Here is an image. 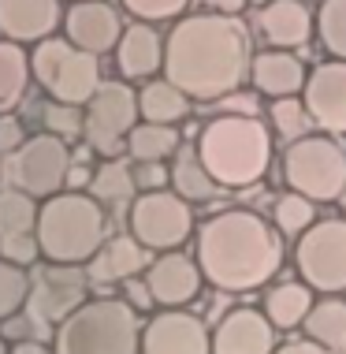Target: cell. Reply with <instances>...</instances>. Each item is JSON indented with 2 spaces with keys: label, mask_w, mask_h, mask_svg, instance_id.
<instances>
[{
  "label": "cell",
  "mask_w": 346,
  "mask_h": 354,
  "mask_svg": "<svg viewBox=\"0 0 346 354\" xmlns=\"http://www.w3.org/2000/svg\"><path fill=\"white\" fill-rule=\"evenodd\" d=\"M253 34L235 15H182L164 37V79L194 101L231 97L253 68Z\"/></svg>",
  "instance_id": "6da1fadb"
},
{
  "label": "cell",
  "mask_w": 346,
  "mask_h": 354,
  "mask_svg": "<svg viewBox=\"0 0 346 354\" xmlns=\"http://www.w3.org/2000/svg\"><path fill=\"white\" fill-rule=\"evenodd\" d=\"M198 265L220 291H257L283 269V235L253 209H224L198 227Z\"/></svg>",
  "instance_id": "7a4b0ae2"
},
{
  "label": "cell",
  "mask_w": 346,
  "mask_h": 354,
  "mask_svg": "<svg viewBox=\"0 0 346 354\" xmlns=\"http://www.w3.org/2000/svg\"><path fill=\"white\" fill-rule=\"evenodd\" d=\"M198 157L220 187H253L272 165V135L257 116H216L201 127Z\"/></svg>",
  "instance_id": "3957f363"
},
{
  "label": "cell",
  "mask_w": 346,
  "mask_h": 354,
  "mask_svg": "<svg viewBox=\"0 0 346 354\" xmlns=\"http://www.w3.org/2000/svg\"><path fill=\"white\" fill-rule=\"evenodd\" d=\"M104 232H108L104 205L93 194H79V190L41 202V213H37V243L49 265H79V269L90 265L108 243Z\"/></svg>",
  "instance_id": "277c9868"
},
{
  "label": "cell",
  "mask_w": 346,
  "mask_h": 354,
  "mask_svg": "<svg viewBox=\"0 0 346 354\" xmlns=\"http://www.w3.org/2000/svg\"><path fill=\"white\" fill-rule=\"evenodd\" d=\"M52 354H142L138 310L127 299H90L56 324Z\"/></svg>",
  "instance_id": "5b68a950"
},
{
  "label": "cell",
  "mask_w": 346,
  "mask_h": 354,
  "mask_svg": "<svg viewBox=\"0 0 346 354\" xmlns=\"http://www.w3.org/2000/svg\"><path fill=\"white\" fill-rule=\"evenodd\" d=\"M283 183L309 202H339L346 190V149L331 135H305L283 153Z\"/></svg>",
  "instance_id": "8992f818"
},
{
  "label": "cell",
  "mask_w": 346,
  "mask_h": 354,
  "mask_svg": "<svg viewBox=\"0 0 346 354\" xmlns=\"http://www.w3.org/2000/svg\"><path fill=\"white\" fill-rule=\"evenodd\" d=\"M34 79L56 104H90L101 90V64L97 56L75 49L67 37H49L30 53Z\"/></svg>",
  "instance_id": "52a82bcc"
},
{
  "label": "cell",
  "mask_w": 346,
  "mask_h": 354,
  "mask_svg": "<svg viewBox=\"0 0 346 354\" xmlns=\"http://www.w3.org/2000/svg\"><path fill=\"white\" fill-rule=\"evenodd\" d=\"M294 265L309 291L320 295L346 291V216L316 220L294 243Z\"/></svg>",
  "instance_id": "ba28073f"
},
{
  "label": "cell",
  "mask_w": 346,
  "mask_h": 354,
  "mask_svg": "<svg viewBox=\"0 0 346 354\" xmlns=\"http://www.w3.org/2000/svg\"><path fill=\"white\" fill-rule=\"evenodd\" d=\"M127 220H131V235L146 250H164V254H175L194 232V209H190V202H182L175 190L138 194Z\"/></svg>",
  "instance_id": "9c48e42d"
},
{
  "label": "cell",
  "mask_w": 346,
  "mask_h": 354,
  "mask_svg": "<svg viewBox=\"0 0 346 354\" xmlns=\"http://www.w3.org/2000/svg\"><path fill=\"white\" fill-rule=\"evenodd\" d=\"M138 93L127 82H101V90L93 93V101L86 104V131L82 138L90 142L93 153L101 157H115L127 146L131 131L138 127Z\"/></svg>",
  "instance_id": "30bf717a"
},
{
  "label": "cell",
  "mask_w": 346,
  "mask_h": 354,
  "mask_svg": "<svg viewBox=\"0 0 346 354\" xmlns=\"http://www.w3.org/2000/svg\"><path fill=\"white\" fill-rule=\"evenodd\" d=\"M67 176H71V149L56 135H34L19 153H12V183L30 198L49 202L64 194Z\"/></svg>",
  "instance_id": "8fae6325"
},
{
  "label": "cell",
  "mask_w": 346,
  "mask_h": 354,
  "mask_svg": "<svg viewBox=\"0 0 346 354\" xmlns=\"http://www.w3.org/2000/svg\"><path fill=\"white\" fill-rule=\"evenodd\" d=\"M86 287H90V272H82L79 265H49L34 276L26 313L37 324H64L79 306L90 302Z\"/></svg>",
  "instance_id": "7c38bea8"
},
{
  "label": "cell",
  "mask_w": 346,
  "mask_h": 354,
  "mask_svg": "<svg viewBox=\"0 0 346 354\" xmlns=\"http://www.w3.org/2000/svg\"><path fill=\"white\" fill-rule=\"evenodd\" d=\"M142 354H213V332L198 313L160 310L142 328Z\"/></svg>",
  "instance_id": "4fadbf2b"
},
{
  "label": "cell",
  "mask_w": 346,
  "mask_h": 354,
  "mask_svg": "<svg viewBox=\"0 0 346 354\" xmlns=\"http://www.w3.org/2000/svg\"><path fill=\"white\" fill-rule=\"evenodd\" d=\"M305 112L324 135H346V64H316L305 79Z\"/></svg>",
  "instance_id": "5bb4252c"
},
{
  "label": "cell",
  "mask_w": 346,
  "mask_h": 354,
  "mask_svg": "<svg viewBox=\"0 0 346 354\" xmlns=\"http://www.w3.org/2000/svg\"><path fill=\"white\" fill-rule=\"evenodd\" d=\"M64 30H67V41L75 49L90 53V56H101V53H112L123 37V19L112 4L104 0H79L64 12Z\"/></svg>",
  "instance_id": "9a60e30c"
},
{
  "label": "cell",
  "mask_w": 346,
  "mask_h": 354,
  "mask_svg": "<svg viewBox=\"0 0 346 354\" xmlns=\"http://www.w3.org/2000/svg\"><path fill=\"white\" fill-rule=\"evenodd\" d=\"M142 280H146L149 295H153V306H160V310H182L186 302H194L201 295L205 276H201L198 257L160 254L157 261H149V269H146Z\"/></svg>",
  "instance_id": "2e32d148"
},
{
  "label": "cell",
  "mask_w": 346,
  "mask_h": 354,
  "mask_svg": "<svg viewBox=\"0 0 346 354\" xmlns=\"http://www.w3.org/2000/svg\"><path fill=\"white\" fill-rule=\"evenodd\" d=\"M213 354H276V328L265 310H227L213 332Z\"/></svg>",
  "instance_id": "e0dca14e"
},
{
  "label": "cell",
  "mask_w": 346,
  "mask_h": 354,
  "mask_svg": "<svg viewBox=\"0 0 346 354\" xmlns=\"http://www.w3.org/2000/svg\"><path fill=\"white\" fill-rule=\"evenodd\" d=\"M64 23L60 0H0V34L15 45H41Z\"/></svg>",
  "instance_id": "ac0fdd59"
},
{
  "label": "cell",
  "mask_w": 346,
  "mask_h": 354,
  "mask_svg": "<svg viewBox=\"0 0 346 354\" xmlns=\"http://www.w3.org/2000/svg\"><path fill=\"white\" fill-rule=\"evenodd\" d=\"M257 26L272 49L294 53L309 45V37L316 34V15L302 0H265L261 12H257Z\"/></svg>",
  "instance_id": "d6986e66"
},
{
  "label": "cell",
  "mask_w": 346,
  "mask_h": 354,
  "mask_svg": "<svg viewBox=\"0 0 346 354\" xmlns=\"http://www.w3.org/2000/svg\"><path fill=\"white\" fill-rule=\"evenodd\" d=\"M305 79H309L305 64L298 60V53H287V49H261L253 56V68H249L253 90L272 101L298 97L305 90Z\"/></svg>",
  "instance_id": "ffe728a7"
},
{
  "label": "cell",
  "mask_w": 346,
  "mask_h": 354,
  "mask_svg": "<svg viewBox=\"0 0 346 354\" xmlns=\"http://www.w3.org/2000/svg\"><path fill=\"white\" fill-rule=\"evenodd\" d=\"M115 64L127 79H149V75L164 71V37L149 23H131L115 45Z\"/></svg>",
  "instance_id": "44dd1931"
},
{
  "label": "cell",
  "mask_w": 346,
  "mask_h": 354,
  "mask_svg": "<svg viewBox=\"0 0 346 354\" xmlns=\"http://www.w3.org/2000/svg\"><path fill=\"white\" fill-rule=\"evenodd\" d=\"M149 269V254L134 235H115L101 246V254L90 261L93 283H131Z\"/></svg>",
  "instance_id": "7402d4cb"
},
{
  "label": "cell",
  "mask_w": 346,
  "mask_h": 354,
  "mask_svg": "<svg viewBox=\"0 0 346 354\" xmlns=\"http://www.w3.org/2000/svg\"><path fill=\"white\" fill-rule=\"evenodd\" d=\"M302 328H305V339H313L328 354H346V299L320 295Z\"/></svg>",
  "instance_id": "603a6c76"
},
{
  "label": "cell",
  "mask_w": 346,
  "mask_h": 354,
  "mask_svg": "<svg viewBox=\"0 0 346 354\" xmlns=\"http://www.w3.org/2000/svg\"><path fill=\"white\" fill-rule=\"evenodd\" d=\"M313 291L305 283H276L265 291V317L272 321L276 332H291V328H302L305 317L313 310Z\"/></svg>",
  "instance_id": "cb8c5ba5"
},
{
  "label": "cell",
  "mask_w": 346,
  "mask_h": 354,
  "mask_svg": "<svg viewBox=\"0 0 346 354\" xmlns=\"http://www.w3.org/2000/svg\"><path fill=\"white\" fill-rule=\"evenodd\" d=\"M138 112H142V123H160V127H175L179 120H186L190 112V97L171 86L168 79H153L142 86L138 93Z\"/></svg>",
  "instance_id": "d4e9b609"
},
{
  "label": "cell",
  "mask_w": 346,
  "mask_h": 354,
  "mask_svg": "<svg viewBox=\"0 0 346 354\" xmlns=\"http://www.w3.org/2000/svg\"><path fill=\"white\" fill-rule=\"evenodd\" d=\"M168 171H171V190H175L182 202H190V205L213 202L216 190H220V183L205 171V165H201L198 149H190V146L175 153V165H171Z\"/></svg>",
  "instance_id": "484cf974"
},
{
  "label": "cell",
  "mask_w": 346,
  "mask_h": 354,
  "mask_svg": "<svg viewBox=\"0 0 346 354\" xmlns=\"http://www.w3.org/2000/svg\"><path fill=\"white\" fill-rule=\"evenodd\" d=\"M90 194L97 198L101 205H134V198L142 194L138 190V176L131 171L127 160L112 157L93 171V183H90Z\"/></svg>",
  "instance_id": "4316f807"
},
{
  "label": "cell",
  "mask_w": 346,
  "mask_h": 354,
  "mask_svg": "<svg viewBox=\"0 0 346 354\" xmlns=\"http://www.w3.org/2000/svg\"><path fill=\"white\" fill-rule=\"evenodd\" d=\"M179 146V131L175 127H160V123H138L127 138V153L138 165H160V160L175 157Z\"/></svg>",
  "instance_id": "83f0119b"
},
{
  "label": "cell",
  "mask_w": 346,
  "mask_h": 354,
  "mask_svg": "<svg viewBox=\"0 0 346 354\" xmlns=\"http://www.w3.org/2000/svg\"><path fill=\"white\" fill-rule=\"evenodd\" d=\"M30 79H34V68H30V56L23 53V45L0 41V109H8V104L23 97Z\"/></svg>",
  "instance_id": "f1b7e54d"
},
{
  "label": "cell",
  "mask_w": 346,
  "mask_h": 354,
  "mask_svg": "<svg viewBox=\"0 0 346 354\" xmlns=\"http://www.w3.org/2000/svg\"><path fill=\"white\" fill-rule=\"evenodd\" d=\"M37 213L41 205L23 190H8L0 194V235H30L37 232Z\"/></svg>",
  "instance_id": "f546056e"
},
{
  "label": "cell",
  "mask_w": 346,
  "mask_h": 354,
  "mask_svg": "<svg viewBox=\"0 0 346 354\" xmlns=\"http://www.w3.org/2000/svg\"><path fill=\"white\" fill-rule=\"evenodd\" d=\"M316 37L331 53V60L346 64V0H320V8H316Z\"/></svg>",
  "instance_id": "4dcf8cb0"
},
{
  "label": "cell",
  "mask_w": 346,
  "mask_h": 354,
  "mask_svg": "<svg viewBox=\"0 0 346 354\" xmlns=\"http://www.w3.org/2000/svg\"><path fill=\"white\" fill-rule=\"evenodd\" d=\"M316 224V209L309 198L302 194H283L280 202H276V232H280L283 239H302L309 227Z\"/></svg>",
  "instance_id": "1f68e13d"
},
{
  "label": "cell",
  "mask_w": 346,
  "mask_h": 354,
  "mask_svg": "<svg viewBox=\"0 0 346 354\" xmlns=\"http://www.w3.org/2000/svg\"><path fill=\"white\" fill-rule=\"evenodd\" d=\"M30 287H34V280L26 276V269L0 261V321L15 317L30 302Z\"/></svg>",
  "instance_id": "d6a6232c"
},
{
  "label": "cell",
  "mask_w": 346,
  "mask_h": 354,
  "mask_svg": "<svg viewBox=\"0 0 346 354\" xmlns=\"http://www.w3.org/2000/svg\"><path fill=\"white\" fill-rule=\"evenodd\" d=\"M272 123H276V131H280L283 138H305L309 135V112H305V101H298V97H287V101H276L272 104Z\"/></svg>",
  "instance_id": "836d02e7"
},
{
  "label": "cell",
  "mask_w": 346,
  "mask_h": 354,
  "mask_svg": "<svg viewBox=\"0 0 346 354\" xmlns=\"http://www.w3.org/2000/svg\"><path fill=\"white\" fill-rule=\"evenodd\" d=\"M45 120V135H56V138H79L86 131V112L75 109V104H45L41 112Z\"/></svg>",
  "instance_id": "e575fe53"
},
{
  "label": "cell",
  "mask_w": 346,
  "mask_h": 354,
  "mask_svg": "<svg viewBox=\"0 0 346 354\" xmlns=\"http://www.w3.org/2000/svg\"><path fill=\"white\" fill-rule=\"evenodd\" d=\"M37 257H41L37 232H30V235H0V261L19 265V269H30Z\"/></svg>",
  "instance_id": "d590c367"
},
{
  "label": "cell",
  "mask_w": 346,
  "mask_h": 354,
  "mask_svg": "<svg viewBox=\"0 0 346 354\" xmlns=\"http://www.w3.org/2000/svg\"><path fill=\"white\" fill-rule=\"evenodd\" d=\"M190 0H123L131 15H138V23H160V19H175L186 12Z\"/></svg>",
  "instance_id": "8d00e7d4"
},
{
  "label": "cell",
  "mask_w": 346,
  "mask_h": 354,
  "mask_svg": "<svg viewBox=\"0 0 346 354\" xmlns=\"http://www.w3.org/2000/svg\"><path fill=\"white\" fill-rule=\"evenodd\" d=\"M34 317L30 313H15V317H8V321H0V339L4 343H30L34 339Z\"/></svg>",
  "instance_id": "74e56055"
},
{
  "label": "cell",
  "mask_w": 346,
  "mask_h": 354,
  "mask_svg": "<svg viewBox=\"0 0 346 354\" xmlns=\"http://www.w3.org/2000/svg\"><path fill=\"white\" fill-rule=\"evenodd\" d=\"M26 131L23 123H19V116H0V153H19L26 146Z\"/></svg>",
  "instance_id": "f35d334b"
},
{
  "label": "cell",
  "mask_w": 346,
  "mask_h": 354,
  "mask_svg": "<svg viewBox=\"0 0 346 354\" xmlns=\"http://www.w3.org/2000/svg\"><path fill=\"white\" fill-rule=\"evenodd\" d=\"M164 183H171V171H164L160 165H142L138 171V190H164Z\"/></svg>",
  "instance_id": "ab89813d"
},
{
  "label": "cell",
  "mask_w": 346,
  "mask_h": 354,
  "mask_svg": "<svg viewBox=\"0 0 346 354\" xmlns=\"http://www.w3.org/2000/svg\"><path fill=\"white\" fill-rule=\"evenodd\" d=\"M127 302L134 306V310H149V306H153V295H149L146 280H131V283H127Z\"/></svg>",
  "instance_id": "60d3db41"
},
{
  "label": "cell",
  "mask_w": 346,
  "mask_h": 354,
  "mask_svg": "<svg viewBox=\"0 0 346 354\" xmlns=\"http://www.w3.org/2000/svg\"><path fill=\"white\" fill-rule=\"evenodd\" d=\"M276 354H328L324 347H316L313 339H291V343H280Z\"/></svg>",
  "instance_id": "b9f144b4"
},
{
  "label": "cell",
  "mask_w": 346,
  "mask_h": 354,
  "mask_svg": "<svg viewBox=\"0 0 346 354\" xmlns=\"http://www.w3.org/2000/svg\"><path fill=\"white\" fill-rule=\"evenodd\" d=\"M213 8H216V15H235L238 19V12L246 8V0H213Z\"/></svg>",
  "instance_id": "7bdbcfd3"
},
{
  "label": "cell",
  "mask_w": 346,
  "mask_h": 354,
  "mask_svg": "<svg viewBox=\"0 0 346 354\" xmlns=\"http://www.w3.org/2000/svg\"><path fill=\"white\" fill-rule=\"evenodd\" d=\"M12 354H49V347L41 339H30V343H15Z\"/></svg>",
  "instance_id": "ee69618b"
},
{
  "label": "cell",
  "mask_w": 346,
  "mask_h": 354,
  "mask_svg": "<svg viewBox=\"0 0 346 354\" xmlns=\"http://www.w3.org/2000/svg\"><path fill=\"white\" fill-rule=\"evenodd\" d=\"M339 209H343V216H346V190H343V198H339Z\"/></svg>",
  "instance_id": "f6af8a7d"
},
{
  "label": "cell",
  "mask_w": 346,
  "mask_h": 354,
  "mask_svg": "<svg viewBox=\"0 0 346 354\" xmlns=\"http://www.w3.org/2000/svg\"><path fill=\"white\" fill-rule=\"evenodd\" d=\"M0 354H12V347H8V343H4V339H0Z\"/></svg>",
  "instance_id": "bcb514c9"
},
{
  "label": "cell",
  "mask_w": 346,
  "mask_h": 354,
  "mask_svg": "<svg viewBox=\"0 0 346 354\" xmlns=\"http://www.w3.org/2000/svg\"><path fill=\"white\" fill-rule=\"evenodd\" d=\"M75 4H79V0H75Z\"/></svg>",
  "instance_id": "7dc6e473"
}]
</instances>
